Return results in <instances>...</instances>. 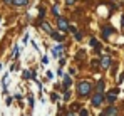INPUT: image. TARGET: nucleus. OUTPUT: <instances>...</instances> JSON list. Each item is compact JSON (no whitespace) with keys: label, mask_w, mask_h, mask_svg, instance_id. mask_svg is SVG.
Returning a JSON list of instances; mask_svg holds the SVG:
<instances>
[{"label":"nucleus","mask_w":124,"mask_h":116,"mask_svg":"<svg viewBox=\"0 0 124 116\" xmlns=\"http://www.w3.org/2000/svg\"><path fill=\"white\" fill-rule=\"evenodd\" d=\"M91 88H92V86H91L87 81H81V82H79V88H77V89H79V94H81V96H87V94L91 93Z\"/></svg>","instance_id":"1"},{"label":"nucleus","mask_w":124,"mask_h":116,"mask_svg":"<svg viewBox=\"0 0 124 116\" xmlns=\"http://www.w3.org/2000/svg\"><path fill=\"white\" fill-rule=\"evenodd\" d=\"M102 101H104V98H102L101 93H96V94L92 96V104H94V106H101Z\"/></svg>","instance_id":"2"},{"label":"nucleus","mask_w":124,"mask_h":116,"mask_svg":"<svg viewBox=\"0 0 124 116\" xmlns=\"http://www.w3.org/2000/svg\"><path fill=\"white\" fill-rule=\"evenodd\" d=\"M57 24H59V29L61 30H69V24H67V20L64 19V17H59Z\"/></svg>","instance_id":"3"},{"label":"nucleus","mask_w":124,"mask_h":116,"mask_svg":"<svg viewBox=\"0 0 124 116\" xmlns=\"http://www.w3.org/2000/svg\"><path fill=\"white\" fill-rule=\"evenodd\" d=\"M102 116H117V109L114 106H109L106 111H102Z\"/></svg>","instance_id":"4"},{"label":"nucleus","mask_w":124,"mask_h":116,"mask_svg":"<svg viewBox=\"0 0 124 116\" xmlns=\"http://www.w3.org/2000/svg\"><path fill=\"white\" fill-rule=\"evenodd\" d=\"M27 3H29V0H12V5H17V7H23Z\"/></svg>","instance_id":"5"},{"label":"nucleus","mask_w":124,"mask_h":116,"mask_svg":"<svg viewBox=\"0 0 124 116\" xmlns=\"http://www.w3.org/2000/svg\"><path fill=\"white\" fill-rule=\"evenodd\" d=\"M42 29H44L45 32H49V34L52 36V29H50V25H49L47 22H42Z\"/></svg>","instance_id":"6"},{"label":"nucleus","mask_w":124,"mask_h":116,"mask_svg":"<svg viewBox=\"0 0 124 116\" xmlns=\"http://www.w3.org/2000/svg\"><path fill=\"white\" fill-rule=\"evenodd\" d=\"M111 66V59L109 57H102V67H109Z\"/></svg>","instance_id":"7"},{"label":"nucleus","mask_w":124,"mask_h":116,"mask_svg":"<svg viewBox=\"0 0 124 116\" xmlns=\"http://www.w3.org/2000/svg\"><path fill=\"white\" fill-rule=\"evenodd\" d=\"M106 101H107V103H114V101H116V94H107V96H106Z\"/></svg>","instance_id":"8"},{"label":"nucleus","mask_w":124,"mask_h":116,"mask_svg":"<svg viewBox=\"0 0 124 116\" xmlns=\"http://www.w3.org/2000/svg\"><path fill=\"white\" fill-rule=\"evenodd\" d=\"M69 86H70V77H69V76H65V77H64V88L67 89Z\"/></svg>","instance_id":"9"},{"label":"nucleus","mask_w":124,"mask_h":116,"mask_svg":"<svg viewBox=\"0 0 124 116\" xmlns=\"http://www.w3.org/2000/svg\"><path fill=\"white\" fill-rule=\"evenodd\" d=\"M61 51H62V45H59V47H55V49L52 51V54H54V56H59V54H61Z\"/></svg>","instance_id":"10"},{"label":"nucleus","mask_w":124,"mask_h":116,"mask_svg":"<svg viewBox=\"0 0 124 116\" xmlns=\"http://www.w3.org/2000/svg\"><path fill=\"white\" fill-rule=\"evenodd\" d=\"M102 89H104V82L99 81V82H97V93H102Z\"/></svg>","instance_id":"11"},{"label":"nucleus","mask_w":124,"mask_h":116,"mask_svg":"<svg viewBox=\"0 0 124 116\" xmlns=\"http://www.w3.org/2000/svg\"><path fill=\"white\" fill-rule=\"evenodd\" d=\"M102 30H104V36H106V37H107V36H109V34L112 32V29H111V27H104Z\"/></svg>","instance_id":"12"},{"label":"nucleus","mask_w":124,"mask_h":116,"mask_svg":"<svg viewBox=\"0 0 124 116\" xmlns=\"http://www.w3.org/2000/svg\"><path fill=\"white\" fill-rule=\"evenodd\" d=\"M52 37L55 39V40H64V37H62L61 34H55V32H52Z\"/></svg>","instance_id":"13"},{"label":"nucleus","mask_w":124,"mask_h":116,"mask_svg":"<svg viewBox=\"0 0 124 116\" xmlns=\"http://www.w3.org/2000/svg\"><path fill=\"white\" fill-rule=\"evenodd\" d=\"M91 45H92V47H96V49H97V47H99V42H97V40H96V39H92V40H91Z\"/></svg>","instance_id":"14"},{"label":"nucleus","mask_w":124,"mask_h":116,"mask_svg":"<svg viewBox=\"0 0 124 116\" xmlns=\"http://www.w3.org/2000/svg\"><path fill=\"white\" fill-rule=\"evenodd\" d=\"M23 77H35L30 71H23Z\"/></svg>","instance_id":"15"},{"label":"nucleus","mask_w":124,"mask_h":116,"mask_svg":"<svg viewBox=\"0 0 124 116\" xmlns=\"http://www.w3.org/2000/svg\"><path fill=\"white\" fill-rule=\"evenodd\" d=\"M69 96H70V94H69V91H65V94H64V99H67V101H69Z\"/></svg>","instance_id":"16"},{"label":"nucleus","mask_w":124,"mask_h":116,"mask_svg":"<svg viewBox=\"0 0 124 116\" xmlns=\"http://www.w3.org/2000/svg\"><path fill=\"white\" fill-rule=\"evenodd\" d=\"M74 2H76V0H65V3H67V5H72Z\"/></svg>","instance_id":"17"},{"label":"nucleus","mask_w":124,"mask_h":116,"mask_svg":"<svg viewBox=\"0 0 124 116\" xmlns=\"http://www.w3.org/2000/svg\"><path fill=\"white\" fill-rule=\"evenodd\" d=\"M81 116H87V111L85 109H81Z\"/></svg>","instance_id":"18"},{"label":"nucleus","mask_w":124,"mask_h":116,"mask_svg":"<svg viewBox=\"0 0 124 116\" xmlns=\"http://www.w3.org/2000/svg\"><path fill=\"white\" fill-rule=\"evenodd\" d=\"M3 2H5V3H12V0H3Z\"/></svg>","instance_id":"19"},{"label":"nucleus","mask_w":124,"mask_h":116,"mask_svg":"<svg viewBox=\"0 0 124 116\" xmlns=\"http://www.w3.org/2000/svg\"><path fill=\"white\" fill-rule=\"evenodd\" d=\"M67 116H74V115H72V113H67Z\"/></svg>","instance_id":"20"},{"label":"nucleus","mask_w":124,"mask_h":116,"mask_svg":"<svg viewBox=\"0 0 124 116\" xmlns=\"http://www.w3.org/2000/svg\"><path fill=\"white\" fill-rule=\"evenodd\" d=\"M121 22H123V27H124V17H123V20H121Z\"/></svg>","instance_id":"21"}]
</instances>
